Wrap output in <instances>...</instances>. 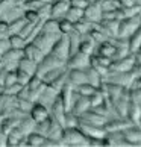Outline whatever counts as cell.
Instances as JSON below:
<instances>
[{
    "mask_svg": "<svg viewBox=\"0 0 141 147\" xmlns=\"http://www.w3.org/2000/svg\"><path fill=\"white\" fill-rule=\"evenodd\" d=\"M141 26V14L135 15V17H129V18H123L118 23V32H117V38H129L135 30Z\"/></svg>",
    "mask_w": 141,
    "mask_h": 147,
    "instance_id": "1",
    "label": "cell"
},
{
    "mask_svg": "<svg viewBox=\"0 0 141 147\" xmlns=\"http://www.w3.org/2000/svg\"><path fill=\"white\" fill-rule=\"evenodd\" d=\"M65 144L68 146H88V137L80 132L78 127H67L64 129V135H62Z\"/></svg>",
    "mask_w": 141,
    "mask_h": 147,
    "instance_id": "2",
    "label": "cell"
},
{
    "mask_svg": "<svg viewBox=\"0 0 141 147\" xmlns=\"http://www.w3.org/2000/svg\"><path fill=\"white\" fill-rule=\"evenodd\" d=\"M135 64H137V59H135V55L131 53V55L124 56L121 59H115V61H112L111 67L108 68V71L109 73H124V71H131V70L135 67Z\"/></svg>",
    "mask_w": 141,
    "mask_h": 147,
    "instance_id": "3",
    "label": "cell"
},
{
    "mask_svg": "<svg viewBox=\"0 0 141 147\" xmlns=\"http://www.w3.org/2000/svg\"><path fill=\"white\" fill-rule=\"evenodd\" d=\"M134 126V123L126 117H115V118H108V121L105 123L103 129L106 130V134L111 132H123L124 129Z\"/></svg>",
    "mask_w": 141,
    "mask_h": 147,
    "instance_id": "4",
    "label": "cell"
},
{
    "mask_svg": "<svg viewBox=\"0 0 141 147\" xmlns=\"http://www.w3.org/2000/svg\"><path fill=\"white\" fill-rule=\"evenodd\" d=\"M53 55H56L58 58H61L65 61V58H70V41H68V35L64 34L62 38H58L56 42L53 44L52 49Z\"/></svg>",
    "mask_w": 141,
    "mask_h": 147,
    "instance_id": "5",
    "label": "cell"
},
{
    "mask_svg": "<svg viewBox=\"0 0 141 147\" xmlns=\"http://www.w3.org/2000/svg\"><path fill=\"white\" fill-rule=\"evenodd\" d=\"M79 121L80 123H86V124H93V126H105V123L108 121V117L100 115V114L94 112L93 109L86 111L79 115Z\"/></svg>",
    "mask_w": 141,
    "mask_h": 147,
    "instance_id": "6",
    "label": "cell"
},
{
    "mask_svg": "<svg viewBox=\"0 0 141 147\" xmlns=\"http://www.w3.org/2000/svg\"><path fill=\"white\" fill-rule=\"evenodd\" d=\"M123 138L129 146H141V126L134 124L123 130Z\"/></svg>",
    "mask_w": 141,
    "mask_h": 147,
    "instance_id": "7",
    "label": "cell"
},
{
    "mask_svg": "<svg viewBox=\"0 0 141 147\" xmlns=\"http://www.w3.org/2000/svg\"><path fill=\"white\" fill-rule=\"evenodd\" d=\"M72 68H80V70H86L90 67V55H85V53L76 52L74 55L70 56L68 62H67Z\"/></svg>",
    "mask_w": 141,
    "mask_h": 147,
    "instance_id": "8",
    "label": "cell"
},
{
    "mask_svg": "<svg viewBox=\"0 0 141 147\" xmlns=\"http://www.w3.org/2000/svg\"><path fill=\"white\" fill-rule=\"evenodd\" d=\"M84 18H86L91 23H100L102 21V9L99 6V3L88 5L84 9Z\"/></svg>",
    "mask_w": 141,
    "mask_h": 147,
    "instance_id": "9",
    "label": "cell"
},
{
    "mask_svg": "<svg viewBox=\"0 0 141 147\" xmlns=\"http://www.w3.org/2000/svg\"><path fill=\"white\" fill-rule=\"evenodd\" d=\"M91 109V105H90V99L88 97H84V96H78L76 97V100L72 106V112L74 115H80V114H84L86 111Z\"/></svg>",
    "mask_w": 141,
    "mask_h": 147,
    "instance_id": "10",
    "label": "cell"
},
{
    "mask_svg": "<svg viewBox=\"0 0 141 147\" xmlns=\"http://www.w3.org/2000/svg\"><path fill=\"white\" fill-rule=\"evenodd\" d=\"M117 52V46L114 44L111 40H106V41H102L99 42V56H105V58H114Z\"/></svg>",
    "mask_w": 141,
    "mask_h": 147,
    "instance_id": "11",
    "label": "cell"
},
{
    "mask_svg": "<svg viewBox=\"0 0 141 147\" xmlns=\"http://www.w3.org/2000/svg\"><path fill=\"white\" fill-rule=\"evenodd\" d=\"M128 44H129V52L134 53V55L141 50V26L128 38Z\"/></svg>",
    "mask_w": 141,
    "mask_h": 147,
    "instance_id": "12",
    "label": "cell"
},
{
    "mask_svg": "<svg viewBox=\"0 0 141 147\" xmlns=\"http://www.w3.org/2000/svg\"><path fill=\"white\" fill-rule=\"evenodd\" d=\"M126 118H129L134 124H138L141 126V106L137 105V103H129V108H128V115Z\"/></svg>",
    "mask_w": 141,
    "mask_h": 147,
    "instance_id": "13",
    "label": "cell"
},
{
    "mask_svg": "<svg viewBox=\"0 0 141 147\" xmlns=\"http://www.w3.org/2000/svg\"><path fill=\"white\" fill-rule=\"evenodd\" d=\"M86 82L91 84L93 86H96V88L99 90V86L102 85V82H103V76L97 71L96 68L88 67L86 68Z\"/></svg>",
    "mask_w": 141,
    "mask_h": 147,
    "instance_id": "14",
    "label": "cell"
},
{
    "mask_svg": "<svg viewBox=\"0 0 141 147\" xmlns=\"http://www.w3.org/2000/svg\"><path fill=\"white\" fill-rule=\"evenodd\" d=\"M70 84L72 85H80L86 82V70H80V68H73L68 74Z\"/></svg>",
    "mask_w": 141,
    "mask_h": 147,
    "instance_id": "15",
    "label": "cell"
},
{
    "mask_svg": "<svg viewBox=\"0 0 141 147\" xmlns=\"http://www.w3.org/2000/svg\"><path fill=\"white\" fill-rule=\"evenodd\" d=\"M68 8H70V5H68L67 0H56V2L52 5V15L59 18L61 15H65Z\"/></svg>",
    "mask_w": 141,
    "mask_h": 147,
    "instance_id": "16",
    "label": "cell"
},
{
    "mask_svg": "<svg viewBox=\"0 0 141 147\" xmlns=\"http://www.w3.org/2000/svg\"><path fill=\"white\" fill-rule=\"evenodd\" d=\"M30 114H32V120H34V121H36V123L44 121L46 118H49V112H47V109H46V106L40 105V103L32 108Z\"/></svg>",
    "mask_w": 141,
    "mask_h": 147,
    "instance_id": "17",
    "label": "cell"
},
{
    "mask_svg": "<svg viewBox=\"0 0 141 147\" xmlns=\"http://www.w3.org/2000/svg\"><path fill=\"white\" fill-rule=\"evenodd\" d=\"M85 36H86L85 40H80V44H79V50L78 52L85 53V55H91V53L94 52V44H96V42L91 40L88 34H86Z\"/></svg>",
    "mask_w": 141,
    "mask_h": 147,
    "instance_id": "18",
    "label": "cell"
},
{
    "mask_svg": "<svg viewBox=\"0 0 141 147\" xmlns=\"http://www.w3.org/2000/svg\"><path fill=\"white\" fill-rule=\"evenodd\" d=\"M23 52H24V58H29L32 61H40L41 59V52L35 44H29L23 47Z\"/></svg>",
    "mask_w": 141,
    "mask_h": 147,
    "instance_id": "19",
    "label": "cell"
},
{
    "mask_svg": "<svg viewBox=\"0 0 141 147\" xmlns=\"http://www.w3.org/2000/svg\"><path fill=\"white\" fill-rule=\"evenodd\" d=\"M84 17V9H79V8H72L70 6L68 11L65 12V18L72 23H76L78 20H80Z\"/></svg>",
    "mask_w": 141,
    "mask_h": 147,
    "instance_id": "20",
    "label": "cell"
},
{
    "mask_svg": "<svg viewBox=\"0 0 141 147\" xmlns=\"http://www.w3.org/2000/svg\"><path fill=\"white\" fill-rule=\"evenodd\" d=\"M76 90H78V94L79 96H84V97H90V96H93L94 92L97 91L96 86H93V85L88 84V82L78 85V88H76Z\"/></svg>",
    "mask_w": 141,
    "mask_h": 147,
    "instance_id": "21",
    "label": "cell"
},
{
    "mask_svg": "<svg viewBox=\"0 0 141 147\" xmlns=\"http://www.w3.org/2000/svg\"><path fill=\"white\" fill-rule=\"evenodd\" d=\"M58 30L62 32V34H70V32L74 30V23H72V21H68L67 18H62L58 21Z\"/></svg>",
    "mask_w": 141,
    "mask_h": 147,
    "instance_id": "22",
    "label": "cell"
},
{
    "mask_svg": "<svg viewBox=\"0 0 141 147\" xmlns=\"http://www.w3.org/2000/svg\"><path fill=\"white\" fill-rule=\"evenodd\" d=\"M121 12H123V18L140 15L141 14V5H132V6H129V8H121Z\"/></svg>",
    "mask_w": 141,
    "mask_h": 147,
    "instance_id": "23",
    "label": "cell"
},
{
    "mask_svg": "<svg viewBox=\"0 0 141 147\" xmlns=\"http://www.w3.org/2000/svg\"><path fill=\"white\" fill-rule=\"evenodd\" d=\"M99 6H100L102 11H114V9L121 8L120 3H118V0H100Z\"/></svg>",
    "mask_w": 141,
    "mask_h": 147,
    "instance_id": "24",
    "label": "cell"
},
{
    "mask_svg": "<svg viewBox=\"0 0 141 147\" xmlns=\"http://www.w3.org/2000/svg\"><path fill=\"white\" fill-rule=\"evenodd\" d=\"M46 143V138L43 137V135L40 134H32L29 140H28V144L29 146H34V147H38V146H44Z\"/></svg>",
    "mask_w": 141,
    "mask_h": 147,
    "instance_id": "25",
    "label": "cell"
},
{
    "mask_svg": "<svg viewBox=\"0 0 141 147\" xmlns=\"http://www.w3.org/2000/svg\"><path fill=\"white\" fill-rule=\"evenodd\" d=\"M9 44L12 46V49H23L24 47V38L20 35H12L9 38Z\"/></svg>",
    "mask_w": 141,
    "mask_h": 147,
    "instance_id": "26",
    "label": "cell"
},
{
    "mask_svg": "<svg viewBox=\"0 0 141 147\" xmlns=\"http://www.w3.org/2000/svg\"><path fill=\"white\" fill-rule=\"evenodd\" d=\"M43 85V80L38 78V76H34L32 79H29V82H28V88L30 92H34L36 90H40V86Z\"/></svg>",
    "mask_w": 141,
    "mask_h": 147,
    "instance_id": "27",
    "label": "cell"
},
{
    "mask_svg": "<svg viewBox=\"0 0 141 147\" xmlns=\"http://www.w3.org/2000/svg\"><path fill=\"white\" fill-rule=\"evenodd\" d=\"M58 21L59 20H49L46 21L44 28H43V32H47V34H55V30L58 29Z\"/></svg>",
    "mask_w": 141,
    "mask_h": 147,
    "instance_id": "28",
    "label": "cell"
},
{
    "mask_svg": "<svg viewBox=\"0 0 141 147\" xmlns=\"http://www.w3.org/2000/svg\"><path fill=\"white\" fill-rule=\"evenodd\" d=\"M38 18H40V12L35 9H29L28 12L24 14V20L29 21V23H36Z\"/></svg>",
    "mask_w": 141,
    "mask_h": 147,
    "instance_id": "29",
    "label": "cell"
},
{
    "mask_svg": "<svg viewBox=\"0 0 141 147\" xmlns=\"http://www.w3.org/2000/svg\"><path fill=\"white\" fill-rule=\"evenodd\" d=\"M129 99H131L132 103H137V105L141 106V88H140V90L129 91Z\"/></svg>",
    "mask_w": 141,
    "mask_h": 147,
    "instance_id": "30",
    "label": "cell"
},
{
    "mask_svg": "<svg viewBox=\"0 0 141 147\" xmlns=\"http://www.w3.org/2000/svg\"><path fill=\"white\" fill-rule=\"evenodd\" d=\"M68 5L72 8H79V9H85L86 6H88V2L86 0H68Z\"/></svg>",
    "mask_w": 141,
    "mask_h": 147,
    "instance_id": "31",
    "label": "cell"
},
{
    "mask_svg": "<svg viewBox=\"0 0 141 147\" xmlns=\"http://www.w3.org/2000/svg\"><path fill=\"white\" fill-rule=\"evenodd\" d=\"M17 82V71H8L6 73V78H5V85L9 86Z\"/></svg>",
    "mask_w": 141,
    "mask_h": 147,
    "instance_id": "32",
    "label": "cell"
},
{
    "mask_svg": "<svg viewBox=\"0 0 141 147\" xmlns=\"http://www.w3.org/2000/svg\"><path fill=\"white\" fill-rule=\"evenodd\" d=\"M97 59H99V67L109 68L111 64H112V59L111 58H105V56H99V55H97Z\"/></svg>",
    "mask_w": 141,
    "mask_h": 147,
    "instance_id": "33",
    "label": "cell"
},
{
    "mask_svg": "<svg viewBox=\"0 0 141 147\" xmlns=\"http://www.w3.org/2000/svg\"><path fill=\"white\" fill-rule=\"evenodd\" d=\"M23 28H24V20H21V18L20 20H15L14 23L9 26V29H15V30H21Z\"/></svg>",
    "mask_w": 141,
    "mask_h": 147,
    "instance_id": "34",
    "label": "cell"
},
{
    "mask_svg": "<svg viewBox=\"0 0 141 147\" xmlns=\"http://www.w3.org/2000/svg\"><path fill=\"white\" fill-rule=\"evenodd\" d=\"M28 8H32V9H40L43 6V3H41V0H28Z\"/></svg>",
    "mask_w": 141,
    "mask_h": 147,
    "instance_id": "35",
    "label": "cell"
},
{
    "mask_svg": "<svg viewBox=\"0 0 141 147\" xmlns=\"http://www.w3.org/2000/svg\"><path fill=\"white\" fill-rule=\"evenodd\" d=\"M118 3H120L121 8H129V6H132V5H137L135 0H118Z\"/></svg>",
    "mask_w": 141,
    "mask_h": 147,
    "instance_id": "36",
    "label": "cell"
},
{
    "mask_svg": "<svg viewBox=\"0 0 141 147\" xmlns=\"http://www.w3.org/2000/svg\"><path fill=\"white\" fill-rule=\"evenodd\" d=\"M9 30V24L6 21H0V34H6Z\"/></svg>",
    "mask_w": 141,
    "mask_h": 147,
    "instance_id": "37",
    "label": "cell"
},
{
    "mask_svg": "<svg viewBox=\"0 0 141 147\" xmlns=\"http://www.w3.org/2000/svg\"><path fill=\"white\" fill-rule=\"evenodd\" d=\"M6 143V138L3 137V132H0V144H5Z\"/></svg>",
    "mask_w": 141,
    "mask_h": 147,
    "instance_id": "38",
    "label": "cell"
},
{
    "mask_svg": "<svg viewBox=\"0 0 141 147\" xmlns=\"http://www.w3.org/2000/svg\"><path fill=\"white\" fill-rule=\"evenodd\" d=\"M86 2H88L90 5H93V3H99L100 0H86Z\"/></svg>",
    "mask_w": 141,
    "mask_h": 147,
    "instance_id": "39",
    "label": "cell"
}]
</instances>
